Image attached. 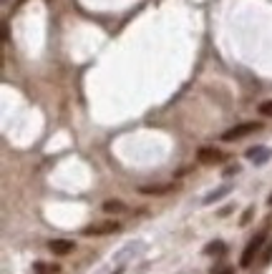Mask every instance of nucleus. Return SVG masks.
I'll list each match as a JSON object with an SVG mask.
<instances>
[{
  "instance_id": "f257e3e1",
  "label": "nucleus",
  "mask_w": 272,
  "mask_h": 274,
  "mask_svg": "<svg viewBox=\"0 0 272 274\" xmlns=\"http://www.w3.org/2000/svg\"><path fill=\"white\" fill-rule=\"evenodd\" d=\"M265 239H267V229H260V231H257V234L247 242V247H245V252H242V257H240V267H242V269H247V267L255 262V257L260 254V249H262Z\"/></svg>"
},
{
  "instance_id": "f03ea898",
  "label": "nucleus",
  "mask_w": 272,
  "mask_h": 274,
  "mask_svg": "<svg viewBox=\"0 0 272 274\" xmlns=\"http://www.w3.org/2000/svg\"><path fill=\"white\" fill-rule=\"evenodd\" d=\"M260 129H262V124H257V121H247V124H240V126L224 131V134H222V141H237V138L250 136V134H255V131H260Z\"/></svg>"
},
{
  "instance_id": "7ed1b4c3",
  "label": "nucleus",
  "mask_w": 272,
  "mask_h": 274,
  "mask_svg": "<svg viewBox=\"0 0 272 274\" xmlns=\"http://www.w3.org/2000/svg\"><path fill=\"white\" fill-rule=\"evenodd\" d=\"M119 229H121V224H116V221H104V224L86 226L83 234H86V237H104V234H116Z\"/></svg>"
},
{
  "instance_id": "20e7f679",
  "label": "nucleus",
  "mask_w": 272,
  "mask_h": 274,
  "mask_svg": "<svg viewBox=\"0 0 272 274\" xmlns=\"http://www.w3.org/2000/svg\"><path fill=\"white\" fill-rule=\"evenodd\" d=\"M197 161L199 164H222L224 161V153L219 148H214V146H204V148L197 151Z\"/></svg>"
},
{
  "instance_id": "39448f33",
  "label": "nucleus",
  "mask_w": 272,
  "mask_h": 274,
  "mask_svg": "<svg viewBox=\"0 0 272 274\" xmlns=\"http://www.w3.org/2000/svg\"><path fill=\"white\" fill-rule=\"evenodd\" d=\"M48 249L53 254H58V257H66V254H71L76 249V244L71 239H53V242H48Z\"/></svg>"
},
{
  "instance_id": "423d86ee",
  "label": "nucleus",
  "mask_w": 272,
  "mask_h": 274,
  "mask_svg": "<svg viewBox=\"0 0 272 274\" xmlns=\"http://www.w3.org/2000/svg\"><path fill=\"white\" fill-rule=\"evenodd\" d=\"M247 159L255 161V164H265L270 159V148L265 146H255V148H247Z\"/></svg>"
},
{
  "instance_id": "0eeeda50",
  "label": "nucleus",
  "mask_w": 272,
  "mask_h": 274,
  "mask_svg": "<svg viewBox=\"0 0 272 274\" xmlns=\"http://www.w3.org/2000/svg\"><path fill=\"white\" fill-rule=\"evenodd\" d=\"M104 211L106 214H121V211H126V204L119 199H109V202H104Z\"/></svg>"
},
{
  "instance_id": "6e6552de",
  "label": "nucleus",
  "mask_w": 272,
  "mask_h": 274,
  "mask_svg": "<svg viewBox=\"0 0 272 274\" xmlns=\"http://www.w3.org/2000/svg\"><path fill=\"white\" fill-rule=\"evenodd\" d=\"M169 189H174V186L172 184H164V186H141L139 191L141 194H166Z\"/></svg>"
},
{
  "instance_id": "1a4fd4ad",
  "label": "nucleus",
  "mask_w": 272,
  "mask_h": 274,
  "mask_svg": "<svg viewBox=\"0 0 272 274\" xmlns=\"http://www.w3.org/2000/svg\"><path fill=\"white\" fill-rule=\"evenodd\" d=\"M224 194H229V186H222L219 191H212V194H207V197H204V204H214V202H217V199H222Z\"/></svg>"
},
{
  "instance_id": "9d476101",
  "label": "nucleus",
  "mask_w": 272,
  "mask_h": 274,
  "mask_svg": "<svg viewBox=\"0 0 272 274\" xmlns=\"http://www.w3.org/2000/svg\"><path fill=\"white\" fill-rule=\"evenodd\" d=\"M204 254H224V242H212V244H207Z\"/></svg>"
},
{
  "instance_id": "9b49d317",
  "label": "nucleus",
  "mask_w": 272,
  "mask_h": 274,
  "mask_svg": "<svg viewBox=\"0 0 272 274\" xmlns=\"http://www.w3.org/2000/svg\"><path fill=\"white\" fill-rule=\"evenodd\" d=\"M260 113H262V116H272V101L260 103Z\"/></svg>"
},
{
  "instance_id": "f8f14e48",
  "label": "nucleus",
  "mask_w": 272,
  "mask_h": 274,
  "mask_svg": "<svg viewBox=\"0 0 272 274\" xmlns=\"http://www.w3.org/2000/svg\"><path fill=\"white\" fill-rule=\"evenodd\" d=\"M250 219H252V209H247V211L242 214V226H245V224H247Z\"/></svg>"
},
{
  "instance_id": "ddd939ff",
  "label": "nucleus",
  "mask_w": 272,
  "mask_h": 274,
  "mask_svg": "<svg viewBox=\"0 0 272 274\" xmlns=\"http://www.w3.org/2000/svg\"><path fill=\"white\" fill-rule=\"evenodd\" d=\"M237 171H240V166H229L224 174H227V176H232V174H237Z\"/></svg>"
},
{
  "instance_id": "4468645a",
  "label": "nucleus",
  "mask_w": 272,
  "mask_h": 274,
  "mask_svg": "<svg viewBox=\"0 0 272 274\" xmlns=\"http://www.w3.org/2000/svg\"><path fill=\"white\" fill-rule=\"evenodd\" d=\"M217 274H234V272H232V269L227 267V269H222V272H217Z\"/></svg>"
},
{
  "instance_id": "2eb2a0df",
  "label": "nucleus",
  "mask_w": 272,
  "mask_h": 274,
  "mask_svg": "<svg viewBox=\"0 0 272 274\" xmlns=\"http://www.w3.org/2000/svg\"><path fill=\"white\" fill-rule=\"evenodd\" d=\"M114 274H124V269H116V272H114Z\"/></svg>"
},
{
  "instance_id": "dca6fc26",
  "label": "nucleus",
  "mask_w": 272,
  "mask_h": 274,
  "mask_svg": "<svg viewBox=\"0 0 272 274\" xmlns=\"http://www.w3.org/2000/svg\"><path fill=\"white\" fill-rule=\"evenodd\" d=\"M267 204H270V206H272V194H270V199H267Z\"/></svg>"
},
{
  "instance_id": "f3484780",
  "label": "nucleus",
  "mask_w": 272,
  "mask_h": 274,
  "mask_svg": "<svg viewBox=\"0 0 272 274\" xmlns=\"http://www.w3.org/2000/svg\"><path fill=\"white\" fill-rule=\"evenodd\" d=\"M48 3H51V0H48Z\"/></svg>"
}]
</instances>
